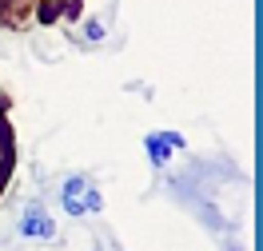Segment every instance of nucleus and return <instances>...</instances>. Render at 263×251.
Instances as JSON below:
<instances>
[{
	"mask_svg": "<svg viewBox=\"0 0 263 251\" xmlns=\"http://www.w3.org/2000/svg\"><path fill=\"white\" fill-rule=\"evenodd\" d=\"M60 200H64V211H68V216L100 211V196H96V187L88 184V176H68V180H64V191H60Z\"/></svg>",
	"mask_w": 263,
	"mask_h": 251,
	"instance_id": "f257e3e1",
	"label": "nucleus"
},
{
	"mask_svg": "<svg viewBox=\"0 0 263 251\" xmlns=\"http://www.w3.org/2000/svg\"><path fill=\"white\" fill-rule=\"evenodd\" d=\"M20 235H28V239H52V235H56V223H52V216L44 211L40 200H32L24 207V216H20Z\"/></svg>",
	"mask_w": 263,
	"mask_h": 251,
	"instance_id": "f03ea898",
	"label": "nucleus"
},
{
	"mask_svg": "<svg viewBox=\"0 0 263 251\" xmlns=\"http://www.w3.org/2000/svg\"><path fill=\"white\" fill-rule=\"evenodd\" d=\"M167 148H183V136L167 132V136H148V156L152 164H167Z\"/></svg>",
	"mask_w": 263,
	"mask_h": 251,
	"instance_id": "7ed1b4c3",
	"label": "nucleus"
}]
</instances>
